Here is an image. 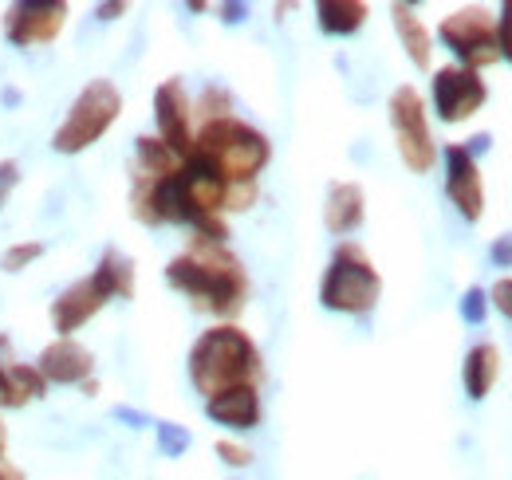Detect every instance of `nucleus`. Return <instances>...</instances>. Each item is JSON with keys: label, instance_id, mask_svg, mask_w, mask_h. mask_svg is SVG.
Here are the masks:
<instances>
[{"label": "nucleus", "instance_id": "15", "mask_svg": "<svg viewBox=\"0 0 512 480\" xmlns=\"http://www.w3.org/2000/svg\"><path fill=\"white\" fill-rule=\"evenodd\" d=\"M363 217H367V193H363V185H355V181H335V185L327 189V205H323V225H327V233L347 237V233H355V229L363 225Z\"/></svg>", "mask_w": 512, "mask_h": 480}, {"label": "nucleus", "instance_id": "23", "mask_svg": "<svg viewBox=\"0 0 512 480\" xmlns=\"http://www.w3.org/2000/svg\"><path fill=\"white\" fill-rule=\"evenodd\" d=\"M217 457H221L229 469H245V465H253V453H249L245 445H237V441H217Z\"/></svg>", "mask_w": 512, "mask_h": 480}, {"label": "nucleus", "instance_id": "32", "mask_svg": "<svg viewBox=\"0 0 512 480\" xmlns=\"http://www.w3.org/2000/svg\"><path fill=\"white\" fill-rule=\"evenodd\" d=\"M4 449H8V425L0 418V457H4Z\"/></svg>", "mask_w": 512, "mask_h": 480}, {"label": "nucleus", "instance_id": "17", "mask_svg": "<svg viewBox=\"0 0 512 480\" xmlns=\"http://www.w3.org/2000/svg\"><path fill=\"white\" fill-rule=\"evenodd\" d=\"M390 20H394V32L406 48V56L414 67H430V56H434V40H430V28L418 20V12L410 4H390Z\"/></svg>", "mask_w": 512, "mask_h": 480}, {"label": "nucleus", "instance_id": "6", "mask_svg": "<svg viewBox=\"0 0 512 480\" xmlns=\"http://www.w3.org/2000/svg\"><path fill=\"white\" fill-rule=\"evenodd\" d=\"M438 36L449 52L461 60V67L469 71H481V67H493L501 60V44H497V16L481 4H469V8H457L449 12L446 20L438 24Z\"/></svg>", "mask_w": 512, "mask_h": 480}, {"label": "nucleus", "instance_id": "29", "mask_svg": "<svg viewBox=\"0 0 512 480\" xmlns=\"http://www.w3.org/2000/svg\"><path fill=\"white\" fill-rule=\"evenodd\" d=\"M493 260H497L501 268H509L512 264V233H505V237L493 244Z\"/></svg>", "mask_w": 512, "mask_h": 480}, {"label": "nucleus", "instance_id": "31", "mask_svg": "<svg viewBox=\"0 0 512 480\" xmlns=\"http://www.w3.org/2000/svg\"><path fill=\"white\" fill-rule=\"evenodd\" d=\"M119 12H127V4H99V16L103 20H115Z\"/></svg>", "mask_w": 512, "mask_h": 480}, {"label": "nucleus", "instance_id": "4", "mask_svg": "<svg viewBox=\"0 0 512 480\" xmlns=\"http://www.w3.org/2000/svg\"><path fill=\"white\" fill-rule=\"evenodd\" d=\"M383 296V276L375 272L371 256L363 252V244L343 240L331 252V264L323 272L320 303L327 311H343V315H367Z\"/></svg>", "mask_w": 512, "mask_h": 480}, {"label": "nucleus", "instance_id": "12", "mask_svg": "<svg viewBox=\"0 0 512 480\" xmlns=\"http://www.w3.org/2000/svg\"><path fill=\"white\" fill-rule=\"evenodd\" d=\"M107 303H111V296H107V288H103L95 276L67 284L64 292L52 300V323H56L60 339H71L79 327H87Z\"/></svg>", "mask_w": 512, "mask_h": 480}, {"label": "nucleus", "instance_id": "16", "mask_svg": "<svg viewBox=\"0 0 512 480\" xmlns=\"http://www.w3.org/2000/svg\"><path fill=\"white\" fill-rule=\"evenodd\" d=\"M205 414L217 425H229V429H253V425H260V394H256V386H237V390L213 394V398H205Z\"/></svg>", "mask_w": 512, "mask_h": 480}, {"label": "nucleus", "instance_id": "20", "mask_svg": "<svg viewBox=\"0 0 512 480\" xmlns=\"http://www.w3.org/2000/svg\"><path fill=\"white\" fill-rule=\"evenodd\" d=\"M91 276L107 288L111 300H130V296H134V260L123 256L119 248H107V252L99 256V268H95Z\"/></svg>", "mask_w": 512, "mask_h": 480}, {"label": "nucleus", "instance_id": "27", "mask_svg": "<svg viewBox=\"0 0 512 480\" xmlns=\"http://www.w3.org/2000/svg\"><path fill=\"white\" fill-rule=\"evenodd\" d=\"M162 445H166L170 453H182V449L190 445V433H186V429H170V425H162Z\"/></svg>", "mask_w": 512, "mask_h": 480}, {"label": "nucleus", "instance_id": "1", "mask_svg": "<svg viewBox=\"0 0 512 480\" xmlns=\"http://www.w3.org/2000/svg\"><path fill=\"white\" fill-rule=\"evenodd\" d=\"M166 284L178 288L186 300H193L197 311H209L217 319L241 315V307L249 300L245 264L221 240L193 237L186 252H178L166 264Z\"/></svg>", "mask_w": 512, "mask_h": 480}, {"label": "nucleus", "instance_id": "3", "mask_svg": "<svg viewBox=\"0 0 512 480\" xmlns=\"http://www.w3.org/2000/svg\"><path fill=\"white\" fill-rule=\"evenodd\" d=\"M190 158H197L205 170H213L229 189L233 185H256V174L272 158V142L256 126L225 115V119L201 122L193 130Z\"/></svg>", "mask_w": 512, "mask_h": 480}, {"label": "nucleus", "instance_id": "19", "mask_svg": "<svg viewBox=\"0 0 512 480\" xmlns=\"http://www.w3.org/2000/svg\"><path fill=\"white\" fill-rule=\"evenodd\" d=\"M367 4L363 0H320L316 4V16H320V28L327 36H351L367 24Z\"/></svg>", "mask_w": 512, "mask_h": 480}, {"label": "nucleus", "instance_id": "7", "mask_svg": "<svg viewBox=\"0 0 512 480\" xmlns=\"http://www.w3.org/2000/svg\"><path fill=\"white\" fill-rule=\"evenodd\" d=\"M390 126H394V142H398V158L406 162L410 174H430L438 162V146L430 134L426 119V103L418 95V87L402 83L390 95Z\"/></svg>", "mask_w": 512, "mask_h": 480}, {"label": "nucleus", "instance_id": "21", "mask_svg": "<svg viewBox=\"0 0 512 480\" xmlns=\"http://www.w3.org/2000/svg\"><path fill=\"white\" fill-rule=\"evenodd\" d=\"M40 256H44V244H40V240H20V244L4 248V256H0V272H24V268L36 264Z\"/></svg>", "mask_w": 512, "mask_h": 480}, {"label": "nucleus", "instance_id": "5", "mask_svg": "<svg viewBox=\"0 0 512 480\" xmlns=\"http://www.w3.org/2000/svg\"><path fill=\"white\" fill-rule=\"evenodd\" d=\"M123 115V95H119V87L111 83V79H91L83 91H79V99L71 103V111H67V119L56 126V134H52V146H56V154H83V150H91L115 122Z\"/></svg>", "mask_w": 512, "mask_h": 480}, {"label": "nucleus", "instance_id": "18", "mask_svg": "<svg viewBox=\"0 0 512 480\" xmlns=\"http://www.w3.org/2000/svg\"><path fill=\"white\" fill-rule=\"evenodd\" d=\"M461 378H465V394L473 402H481L497 378H501V351L493 343H477L469 355H465V366H461Z\"/></svg>", "mask_w": 512, "mask_h": 480}, {"label": "nucleus", "instance_id": "11", "mask_svg": "<svg viewBox=\"0 0 512 480\" xmlns=\"http://www.w3.org/2000/svg\"><path fill=\"white\" fill-rule=\"evenodd\" d=\"M446 197L457 205V213L465 221H481L485 213V185H481V170L469 146H446Z\"/></svg>", "mask_w": 512, "mask_h": 480}, {"label": "nucleus", "instance_id": "2", "mask_svg": "<svg viewBox=\"0 0 512 480\" xmlns=\"http://www.w3.org/2000/svg\"><path fill=\"white\" fill-rule=\"evenodd\" d=\"M260 378H264L260 351L237 323H217L193 343L190 382L201 398H213L237 386H260Z\"/></svg>", "mask_w": 512, "mask_h": 480}, {"label": "nucleus", "instance_id": "24", "mask_svg": "<svg viewBox=\"0 0 512 480\" xmlns=\"http://www.w3.org/2000/svg\"><path fill=\"white\" fill-rule=\"evenodd\" d=\"M497 44H501V56L512 63V0L501 4V20H497Z\"/></svg>", "mask_w": 512, "mask_h": 480}, {"label": "nucleus", "instance_id": "14", "mask_svg": "<svg viewBox=\"0 0 512 480\" xmlns=\"http://www.w3.org/2000/svg\"><path fill=\"white\" fill-rule=\"evenodd\" d=\"M48 382L40 378L36 366L12 359V339L0 335V410H20L36 398H44Z\"/></svg>", "mask_w": 512, "mask_h": 480}, {"label": "nucleus", "instance_id": "30", "mask_svg": "<svg viewBox=\"0 0 512 480\" xmlns=\"http://www.w3.org/2000/svg\"><path fill=\"white\" fill-rule=\"evenodd\" d=\"M0 480H24V473H20L16 465H8V461L0 457Z\"/></svg>", "mask_w": 512, "mask_h": 480}, {"label": "nucleus", "instance_id": "10", "mask_svg": "<svg viewBox=\"0 0 512 480\" xmlns=\"http://www.w3.org/2000/svg\"><path fill=\"white\" fill-rule=\"evenodd\" d=\"M154 122H158V138H162L178 158H190L193 107H190L186 87H182V79H166V83L154 91Z\"/></svg>", "mask_w": 512, "mask_h": 480}, {"label": "nucleus", "instance_id": "8", "mask_svg": "<svg viewBox=\"0 0 512 480\" xmlns=\"http://www.w3.org/2000/svg\"><path fill=\"white\" fill-rule=\"evenodd\" d=\"M67 24V4L60 0H20L4 8V36L16 48L52 44Z\"/></svg>", "mask_w": 512, "mask_h": 480}, {"label": "nucleus", "instance_id": "28", "mask_svg": "<svg viewBox=\"0 0 512 480\" xmlns=\"http://www.w3.org/2000/svg\"><path fill=\"white\" fill-rule=\"evenodd\" d=\"M20 181V166L16 162H0V197Z\"/></svg>", "mask_w": 512, "mask_h": 480}, {"label": "nucleus", "instance_id": "25", "mask_svg": "<svg viewBox=\"0 0 512 480\" xmlns=\"http://www.w3.org/2000/svg\"><path fill=\"white\" fill-rule=\"evenodd\" d=\"M489 300H493V307H497L505 319H512V276H505V280H497V284H493Z\"/></svg>", "mask_w": 512, "mask_h": 480}, {"label": "nucleus", "instance_id": "13", "mask_svg": "<svg viewBox=\"0 0 512 480\" xmlns=\"http://www.w3.org/2000/svg\"><path fill=\"white\" fill-rule=\"evenodd\" d=\"M36 370L44 382H56V386H83L91 374H95V355L75 343V339H56L40 351Z\"/></svg>", "mask_w": 512, "mask_h": 480}, {"label": "nucleus", "instance_id": "9", "mask_svg": "<svg viewBox=\"0 0 512 480\" xmlns=\"http://www.w3.org/2000/svg\"><path fill=\"white\" fill-rule=\"evenodd\" d=\"M489 99V87L477 71L461 67V63H449L434 71V111L442 122H465L473 119Z\"/></svg>", "mask_w": 512, "mask_h": 480}, {"label": "nucleus", "instance_id": "22", "mask_svg": "<svg viewBox=\"0 0 512 480\" xmlns=\"http://www.w3.org/2000/svg\"><path fill=\"white\" fill-rule=\"evenodd\" d=\"M197 107H201V111H197L201 122L225 119V115H229V95H225V91H217V87H209V91L201 95V103H197Z\"/></svg>", "mask_w": 512, "mask_h": 480}, {"label": "nucleus", "instance_id": "26", "mask_svg": "<svg viewBox=\"0 0 512 480\" xmlns=\"http://www.w3.org/2000/svg\"><path fill=\"white\" fill-rule=\"evenodd\" d=\"M461 311H465V319L481 323V319H485V292L469 288V292H465V303H461Z\"/></svg>", "mask_w": 512, "mask_h": 480}]
</instances>
